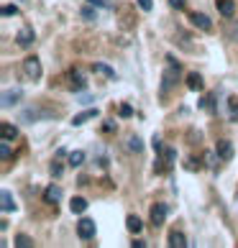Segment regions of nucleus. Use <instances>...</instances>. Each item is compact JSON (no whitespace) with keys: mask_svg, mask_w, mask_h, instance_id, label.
<instances>
[{"mask_svg":"<svg viewBox=\"0 0 238 248\" xmlns=\"http://www.w3.org/2000/svg\"><path fill=\"white\" fill-rule=\"evenodd\" d=\"M93 72H97V75H105L108 79H115V72L111 69V67H108V64H93Z\"/></svg>","mask_w":238,"mask_h":248,"instance_id":"17","label":"nucleus"},{"mask_svg":"<svg viewBox=\"0 0 238 248\" xmlns=\"http://www.w3.org/2000/svg\"><path fill=\"white\" fill-rule=\"evenodd\" d=\"M16 41H18V46H21V49H29V46H33V41H36V33H33V29H31V26H23V29L18 31Z\"/></svg>","mask_w":238,"mask_h":248,"instance_id":"4","label":"nucleus"},{"mask_svg":"<svg viewBox=\"0 0 238 248\" xmlns=\"http://www.w3.org/2000/svg\"><path fill=\"white\" fill-rule=\"evenodd\" d=\"M172 3V8H175V11H182V8L187 5V0H169Z\"/></svg>","mask_w":238,"mask_h":248,"instance_id":"30","label":"nucleus"},{"mask_svg":"<svg viewBox=\"0 0 238 248\" xmlns=\"http://www.w3.org/2000/svg\"><path fill=\"white\" fill-rule=\"evenodd\" d=\"M72 79H75V82H72V87H75V90H79V87L85 90V87H87V85H85V77H82V75H79L77 69L72 72Z\"/></svg>","mask_w":238,"mask_h":248,"instance_id":"21","label":"nucleus"},{"mask_svg":"<svg viewBox=\"0 0 238 248\" xmlns=\"http://www.w3.org/2000/svg\"><path fill=\"white\" fill-rule=\"evenodd\" d=\"M103 131H105V133H113V131H115V123H105Z\"/></svg>","mask_w":238,"mask_h":248,"instance_id":"34","label":"nucleus"},{"mask_svg":"<svg viewBox=\"0 0 238 248\" xmlns=\"http://www.w3.org/2000/svg\"><path fill=\"white\" fill-rule=\"evenodd\" d=\"M200 108L207 110V113H215V97H213V95H207L203 103H200Z\"/></svg>","mask_w":238,"mask_h":248,"instance_id":"22","label":"nucleus"},{"mask_svg":"<svg viewBox=\"0 0 238 248\" xmlns=\"http://www.w3.org/2000/svg\"><path fill=\"white\" fill-rule=\"evenodd\" d=\"M218 5V13H221L223 18H233L236 16V3L233 0H215Z\"/></svg>","mask_w":238,"mask_h":248,"instance_id":"7","label":"nucleus"},{"mask_svg":"<svg viewBox=\"0 0 238 248\" xmlns=\"http://www.w3.org/2000/svg\"><path fill=\"white\" fill-rule=\"evenodd\" d=\"M87 205H90V202H87L85 197H75V200L69 202V210H72L75 215H82V213L87 210Z\"/></svg>","mask_w":238,"mask_h":248,"instance_id":"14","label":"nucleus"},{"mask_svg":"<svg viewBox=\"0 0 238 248\" xmlns=\"http://www.w3.org/2000/svg\"><path fill=\"white\" fill-rule=\"evenodd\" d=\"M126 225H128V231H131L133 235H136V233H141V228H143V223H141V217H139V215H128Z\"/></svg>","mask_w":238,"mask_h":248,"instance_id":"16","label":"nucleus"},{"mask_svg":"<svg viewBox=\"0 0 238 248\" xmlns=\"http://www.w3.org/2000/svg\"><path fill=\"white\" fill-rule=\"evenodd\" d=\"M79 103H85V105H90V103H93V95H79Z\"/></svg>","mask_w":238,"mask_h":248,"instance_id":"33","label":"nucleus"},{"mask_svg":"<svg viewBox=\"0 0 238 248\" xmlns=\"http://www.w3.org/2000/svg\"><path fill=\"white\" fill-rule=\"evenodd\" d=\"M228 113H231V121L238 123V103L236 100H228Z\"/></svg>","mask_w":238,"mask_h":248,"instance_id":"24","label":"nucleus"},{"mask_svg":"<svg viewBox=\"0 0 238 248\" xmlns=\"http://www.w3.org/2000/svg\"><path fill=\"white\" fill-rule=\"evenodd\" d=\"M215 151H218V156H221V161H231L233 159V143L225 141V139L218 141V149Z\"/></svg>","mask_w":238,"mask_h":248,"instance_id":"8","label":"nucleus"},{"mask_svg":"<svg viewBox=\"0 0 238 248\" xmlns=\"http://www.w3.org/2000/svg\"><path fill=\"white\" fill-rule=\"evenodd\" d=\"M16 13H18L16 5H3V8H0V16H16Z\"/></svg>","mask_w":238,"mask_h":248,"instance_id":"26","label":"nucleus"},{"mask_svg":"<svg viewBox=\"0 0 238 248\" xmlns=\"http://www.w3.org/2000/svg\"><path fill=\"white\" fill-rule=\"evenodd\" d=\"M23 97V90L21 87H13V90H3V93H0V108H13L18 100Z\"/></svg>","mask_w":238,"mask_h":248,"instance_id":"2","label":"nucleus"},{"mask_svg":"<svg viewBox=\"0 0 238 248\" xmlns=\"http://www.w3.org/2000/svg\"><path fill=\"white\" fill-rule=\"evenodd\" d=\"M190 21H192V26H197L200 31H213V21H210L205 13H192Z\"/></svg>","mask_w":238,"mask_h":248,"instance_id":"6","label":"nucleus"},{"mask_svg":"<svg viewBox=\"0 0 238 248\" xmlns=\"http://www.w3.org/2000/svg\"><path fill=\"white\" fill-rule=\"evenodd\" d=\"M82 164H85V151H72L69 154V167H82Z\"/></svg>","mask_w":238,"mask_h":248,"instance_id":"18","label":"nucleus"},{"mask_svg":"<svg viewBox=\"0 0 238 248\" xmlns=\"http://www.w3.org/2000/svg\"><path fill=\"white\" fill-rule=\"evenodd\" d=\"M95 231H97V228H95V220H93V217H82V220H79L77 235L82 238V241H93V238H95Z\"/></svg>","mask_w":238,"mask_h":248,"instance_id":"3","label":"nucleus"},{"mask_svg":"<svg viewBox=\"0 0 238 248\" xmlns=\"http://www.w3.org/2000/svg\"><path fill=\"white\" fill-rule=\"evenodd\" d=\"M44 200L51 202V205H57V202H62V189L57 185H49L47 189H44Z\"/></svg>","mask_w":238,"mask_h":248,"instance_id":"9","label":"nucleus"},{"mask_svg":"<svg viewBox=\"0 0 238 248\" xmlns=\"http://www.w3.org/2000/svg\"><path fill=\"white\" fill-rule=\"evenodd\" d=\"M41 72L44 69H41V59L39 57H26L23 59V75L29 79H33V82L41 79Z\"/></svg>","mask_w":238,"mask_h":248,"instance_id":"1","label":"nucleus"},{"mask_svg":"<svg viewBox=\"0 0 238 248\" xmlns=\"http://www.w3.org/2000/svg\"><path fill=\"white\" fill-rule=\"evenodd\" d=\"M62 171H64V167H59V164H54V167H51V174H54V177H59Z\"/></svg>","mask_w":238,"mask_h":248,"instance_id":"32","label":"nucleus"},{"mask_svg":"<svg viewBox=\"0 0 238 248\" xmlns=\"http://www.w3.org/2000/svg\"><path fill=\"white\" fill-rule=\"evenodd\" d=\"M236 202H238V195H236Z\"/></svg>","mask_w":238,"mask_h":248,"instance_id":"36","label":"nucleus"},{"mask_svg":"<svg viewBox=\"0 0 238 248\" xmlns=\"http://www.w3.org/2000/svg\"><path fill=\"white\" fill-rule=\"evenodd\" d=\"M44 115H51V113H47V110H23L21 121L23 123H36V118H44Z\"/></svg>","mask_w":238,"mask_h":248,"instance_id":"12","label":"nucleus"},{"mask_svg":"<svg viewBox=\"0 0 238 248\" xmlns=\"http://www.w3.org/2000/svg\"><path fill=\"white\" fill-rule=\"evenodd\" d=\"M87 3H93V5H103V8H111V5L105 3V0H87Z\"/></svg>","mask_w":238,"mask_h":248,"instance_id":"35","label":"nucleus"},{"mask_svg":"<svg viewBox=\"0 0 238 248\" xmlns=\"http://www.w3.org/2000/svg\"><path fill=\"white\" fill-rule=\"evenodd\" d=\"M16 246H18V248H33V241H31L29 235H18V238H16Z\"/></svg>","mask_w":238,"mask_h":248,"instance_id":"23","label":"nucleus"},{"mask_svg":"<svg viewBox=\"0 0 238 248\" xmlns=\"http://www.w3.org/2000/svg\"><path fill=\"white\" fill-rule=\"evenodd\" d=\"M82 18H85V21H95V11H93V8H82Z\"/></svg>","mask_w":238,"mask_h":248,"instance_id":"27","label":"nucleus"},{"mask_svg":"<svg viewBox=\"0 0 238 248\" xmlns=\"http://www.w3.org/2000/svg\"><path fill=\"white\" fill-rule=\"evenodd\" d=\"M187 87L195 90V93H200V90H203V77H200L197 72H190L187 75Z\"/></svg>","mask_w":238,"mask_h":248,"instance_id":"15","label":"nucleus"},{"mask_svg":"<svg viewBox=\"0 0 238 248\" xmlns=\"http://www.w3.org/2000/svg\"><path fill=\"white\" fill-rule=\"evenodd\" d=\"M136 3H139V8H141L143 13H149L151 8H154V3H151V0H136Z\"/></svg>","mask_w":238,"mask_h":248,"instance_id":"28","label":"nucleus"},{"mask_svg":"<svg viewBox=\"0 0 238 248\" xmlns=\"http://www.w3.org/2000/svg\"><path fill=\"white\" fill-rule=\"evenodd\" d=\"M121 115H123V118H131V115H133V108H131V105H121Z\"/></svg>","mask_w":238,"mask_h":248,"instance_id":"31","label":"nucleus"},{"mask_svg":"<svg viewBox=\"0 0 238 248\" xmlns=\"http://www.w3.org/2000/svg\"><path fill=\"white\" fill-rule=\"evenodd\" d=\"M128 149H131L133 154H141L143 151V141L139 139V136H131V139H128Z\"/></svg>","mask_w":238,"mask_h":248,"instance_id":"19","label":"nucleus"},{"mask_svg":"<svg viewBox=\"0 0 238 248\" xmlns=\"http://www.w3.org/2000/svg\"><path fill=\"white\" fill-rule=\"evenodd\" d=\"M0 205H3L5 213H13L16 210V202H13V195L8 189H0Z\"/></svg>","mask_w":238,"mask_h":248,"instance_id":"11","label":"nucleus"},{"mask_svg":"<svg viewBox=\"0 0 238 248\" xmlns=\"http://www.w3.org/2000/svg\"><path fill=\"white\" fill-rule=\"evenodd\" d=\"M95 115H97V110H87V113H79L75 121H72V125H82V123L87 121V118H95Z\"/></svg>","mask_w":238,"mask_h":248,"instance_id":"20","label":"nucleus"},{"mask_svg":"<svg viewBox=\"0 0 238 248\" xmlns=\"http://www.w3.org/2000/svg\"><path fill=\"white\" fill-rule=\"evenodd\" d=\"M167 213H169V207L164 205V202H157V205H151V223L154 225H164V220H167Z\"/></svg>","mask_w":238,"mask_h":248,"instance_id":"5","label":"nucleus"},{"mask_svg":"<svg viewBox=\"0 0 238 248\" xmlns=\"http://www.w3.org/2000/svg\"><path fill=\"white\" fill-rule=\"evenodd\" d=\"M0 139H3V141H16V139H18L16 125H11V123H3V125H0Z\"/></svg>","mask_w":238,"mask_h":248,"instance_id":"13","label":"nucleus"},{"mask_svg":"<svg viewBox=\"0 0 238 248\" xmlns=\"http://www.w3.org/2000/svg\"><path fill=\"white\" fill-rule=\"evenodd\" d=\"M169 246L172 248H185L187 246V235L182 233V231H172L169 233Z\"/></svg>","mask_w":238,"mask_h":248,"instance_id":"10","label":"nucleus"},{"mask_svg":"<svg viewBox=\"0 0 238 248\" xmlns=\"http://www.w3.org/2000/svg\"><path fill=\"white\" fill-rule=\"evenodd\" d=\"M228 33H231V39L238 44V23H231V29H228Z\"/></svg>","mask_w":238,"mask_h":248,"instance_id":"29","label":"nucleus"},{"mask_svg":"<svg viewBox=\"0 0 238 248\" xmlns=\"http://www.w3.org/2000/svg\"><path fill=\"white\" fill-rule=\"evenodd\" d=\"M0 156H3V159H11L13 156L11 146H8V141H3V139H0Z\"/></svg>","mask_w":238,"mask_h":248,"instance_id":"25","label":"nucleus"}]
</instances>
